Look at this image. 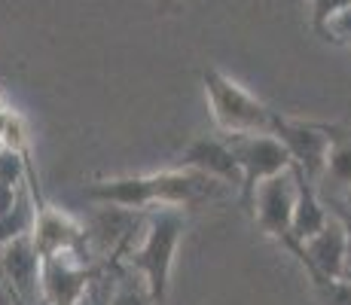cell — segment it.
Returning a JSON list of instances; mask_svg holds the SVG:
<instances>
[{
    "mask_svg": "<svg viewBox=\"0 0 351 305\" xmlns=\"http://www.w3.org/2000/svg\"><path fill=\"white\" fill-rule=\"evenodd\" d=\"M342 202H351V199H342Z\"/></svg>",
    "mask_w": 351,
    "mask_h": 305,
    "instance_id": "obj_23",
    "label": "cell"
},
{
    "mask_svg": "<svg viewBox=\"0 0 351 305\" xmlns=\"http://www.w3.org/2000/svg\"><path fill=\"white\" fill-rule=\"evenodd\" d=\"M202 86H205L211 119L220 128V134H272V122L278 110L263 104L256 95L239 86L232 77H226L223 71L205 67Z\"/></svg>",
    "mask_w": 351,
    "mask_h": 305,
    "instance_id": "obj_3",
    "label": "cell"
},
{
    "mask_svg": "<svg viewBox=\"0 0 351 305\" xmlns=\"http://www.w3.org/2000/svg\"><path fill=\"white\" fill-rule=\"evenodd\" d=\"M28 171H31V153H16L0 147V183L3 186H28Z\"/></svg>",
    "mask_w": 351,
    "mask_h": 305,
    "instance_id": "obj_15",
    "label": "cell"
},
{
    "mask_svg": "<svg viewBox=\"0 0 351 305\" xmlns=\"http://www.w3.org/2000/svg\"><path fill=\"white\" fill-rule=\"evenodd\" d=\"M22 193H25V186L16 189V186H3V183H0V217H6L12 208H16V202Z\"/></svg>",
    "mask_w": 351,
    "mask_h": 305,
    "instance_id": "obj_20",
    "label": "cell"
},
{
    "mask_svg": "<svg viewBox=\"0 0 351 305\" xmlns=\"http://www.w3.org/2000/svg\"><path fill=\"white\" fill-rule=\"evenodd\" d=\"M178 168H190L195 174L223 183L226 189H239L241 186V171L235 165L232 153L226 147V138H214V134H199L180 153V165Z\"/></svg>",
    "mask_w": 351,
    "mask_h": 305,
    "instance_id": "obj_11",
    "label": "cell"
},
{
    "mask_svg": "<svg viewBox=\"0 0 351 305\" xmlns=\"http://www.w3.org/2000/svg\"><path fill=\"white\" fill-rule=\"evenodd\" d=\"M107 305H153V300L138 275H123L107 296Z\"/></svg>",
    "mask_w": 351,
    "mask_h": 305,
    "instance_id": "obj_17",
    "label": "cell"
},
{
    "mask_svg": "<svg viewBox=\"0 0 351 305\" xmlns=\"http://www.w3.org/2000/svg\"><path fill=\"white\" fill-rule=\"evenodd\" d=\"M293 205H296V171L275 174V178L263 180L260 186L251 193L247 199V211H251L254 223L285 247L290 239V217H293Z\"/></svg>",
    "mask_w": 351,
    "mask_h": 305,
    "instance_id": "obj_6",
    "label": "cell"
},
{
    "mask_svg": "<svg viewBox=\"0 0 351 305\" xmlns=\"http://www.w3.org/2000/svg\"><path fill=\"white\" fill-rule=\"evenodd\" d=\"M351 0H312V28L324 37V28L333 16H339L342 10H348Z\"/></svg>",
    "mask_w": 351,
    "mask_h": 305,
    "instance_id": "obj_18",
    "label": "cell"
},
{
    "mask_svg": "<svg viewBox=\"0 0 351 305\" xmlns=\"http://www.w3.org/2000/svg\"><path fill=\"white\" fill-rule=\"evenodd\" d=\"M315 189H324L327 199H351V132L336 128L327 162H324V174Z\"/></svg>",
    "mask_w": 351,
    "mask_h": 305,
    "instance_id": "obj_13",
    "label": "cell"
},
{
    "mask_svg": "<svg viewBox=\"0 0 351 305\" xmlns=\"http://www.w3.org/2000/svg\"><path fill=\"white\" fill-rule=\"evenodd\" d=\"M223 138H226V147L232 153L235 165L241 171L239 195H241V205L247 208V199H251V193L263 180L287 171L290 156L275 134H223Z\"/></svg>",
    "mask_w": 351,
    "mask_h": 305,
    "instance_id": "obj_5",
    "label": "cell"
},
{
    "mask_svg": "<svg viewBox=\"0 0 351 305\" xmlns=\"http://www.w3.org/2000/svg\"><path fill=\"white\" fill-rule=\"evenodd\" d=\"M34 214H37V205H34L28 186H25V193L19 195L16 208H12L6 217H0V247H6L10 241L28 235L34 229Z\"/></svg>",
    "mask_w": 351,
    "mask_h": 305,
    "instance_id": "obj_14",
    "label": "cell"
},
{
    "mask_svg": "<svg viewBox=\"0 0 351 305\" xmlns=\"http://www.w3.org/2000/svg\"><path fill=\"white\" fill-rule=\"evenodd\" d=\"M330 211V208H327ZM296 260L302 263L306 275H321V278H346L348 275V241L342 223L330 214L327 226L318 235H312L306 244L290 250Z\"/></svg>",
    "mask_w": 351,
    "mask_h": 305,
    "instance_id": "obj_9",
    "label": "cell"
},
{
    "mask_svg": "<svg viewBox=\"0 0 351 305\" xmlns=\"http://www.w3.org/2000/svg\"><path fill=\"white\" fill-rule=\"evenodd\" d=\"M321 305H351V278H321L308 275Z\"/></svg>",
    "mask_w": 351,
    "mask_h": 305,
    "instance_id": "obj_16",
    "label": "cell"
},
{
    "mask_svg": "<svg viewBox=\"0 0 351 305\" xmlns=\"http://www.w3.org/2000/svg\"><path fill=\"white\" fill-rule=\"evenodd\" d=\"M223 183L195 174L190 168H168L153 174H119L83 186V195L101 208L117 211H156V208H190L199 202L220 199Z\"/></svg>",
    "mask_w": 351,
    "mask_h": 305,
    "instance_id": "obj_1",
    "label": "cell"
},
{
    "mask_svg": "<svg viewBox=\"0 0 351 305\" xmlns=\"http://www.w3.org/2000/svg\"><path fill=\"white\" fill-rule=\"evenodd\" d=\"M186 229L184 208H156L147 217L144 241L134 250H128V269L144 281L153 305H165L171 290V269L178 256L180 239Z\"/></svg>",
    "mask_w": 351,
    "mask_h": 305,
    "instance_id": "obj_2",
    "label": "cell"
},
{
    "mask_svg": "<svg viewBox=\"0 0 351 305\" xmlns=\"http://www.w3.org/2000/svg\"><path fill=\"white\" fill-rule=\"evenodd\" d=\"M178 3H180V0H156V12H159V16H168V12H171Z\"/></svg>",
    "mask_w": 351,
    "mask_h": 305,
    "instance_id": "obj_21",
    "label": "cell"
},
{
    "mask_svg": "<svg viewBox=\"0 0 351 305\" xmlns=\"http://www.w3.org/2000/svg\"><path fill=\"white\" fill-rule=\"evenodd\" d=\"M34 247L40 256H56V254H73L83 260V244H86V226L73 220L71 214L58 211V208L40 202L37 214H34L31 229Z\"/></svg>",
    "mask_w": 351,
    "mask_h": 305,
    "instance_id": "obj_10",
    "label": "cell"
},
{
    "mask_svg": "<svg viewBox=\"0 0 351 305\" xmlns=\"http://www.w3.org/2000/svg\"><path fill=\"white\" fill-rule=\"evenodd\" d=\"M272 134L281 141V147L290 156V168L300 178H306L312 186H318L324 174V162H327V150L333 144L336 125H321V122H306V119H290L275 113Z\"/></svg>",
    "mask_w": 351,
    "mask_h": 305,
    "instance_id": "obj_4",
    "label": "cell"
},
{
    "mask_svg": "<svg viewBox=\"0 0 351 305\" xmlns=\"http://www.w3.org/2000/svg\"><path fill=\"white\" fill-rule=\"evenodd\" d=\"M40 263L43 256L34 247L31 232L0 247V284L6 293L31 305H43L40 302Z\"/></svg>",
    "mask_w": 351,
    "mask_h": 305,
    "instance_id": "obj_8",
    "label": "cell"
},
{
    "mask_svg": "<svg viewBox=\"0 0 351 305\" xmlns=\"http://www.w3.org/2000/svg\"><path fill=\"white\" fill-rule=\"evenodd\" d=\"M324 40L330 43H339V46H351V6L342 10L339 16H333L324 28Z\"/></svg>",
    "mask_w": 351,
    "mask_h": 305,
    "instance_id": "obj_19",
    "label": "cell"
},
{
    "mask_svg": "<svg viewBox=\"0 0 351 305\" xmlns=\"http://www.w3.org/2000/svg\"><path fill=\"white\" fill-rule=\"evenodd\" d=\"M327 220H330V211L318 195V189L306 178L296 174V205H293V217H290V239L285 247L296 250L300 244H306L312 235H318L327 226Z\"/></svg>",
    "mask_w": 351,
    "mask_h": 305,
    "instance_id": "obj_12",
    "label": "cell"
},
{
    "mask_svg": "<svg viewBox=\"0 0 351 305\" xmlns=\"http://www.w3.org/2000/svg\"><path fill=\"white\" fill-rule=\"evenodd\" d=\"M346 278H351V266H348V275H346Z\"/></svg>",
    "mask_w": 351,
    "mask_h": 305,
    "instance_id": "obj_22",
    "label": "cell"
},
{
    "mask_svg": "<svg viewBox=\"0 0 351 305\" xmlns=\"http://www.w3.org/2000/svg\"><path fill=\"white\" fill-rule=\"evenodd\" d=\"M95 272L73 254L43 256L40 263V302L43 305H80Z\"/></svg>",
    "mask_w": 351,
    "mask_h": 305,
    "instance_id": "obj_7",
    "label": "cell"
}]
</instances>
